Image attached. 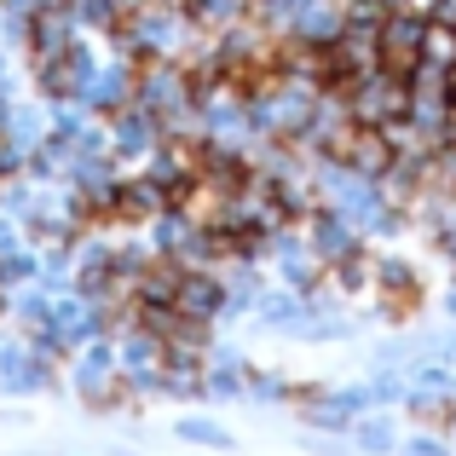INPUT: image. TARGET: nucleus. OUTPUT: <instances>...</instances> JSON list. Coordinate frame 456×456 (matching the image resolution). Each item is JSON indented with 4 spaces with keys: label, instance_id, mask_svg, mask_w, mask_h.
Here are the masks:
<instances>
[{
    "label": "nucleus",
    "instance_id": "3",
    "mask_svg": "<svg viewBox=\"0 0 456 456\" xmlns=\"http://www.w3.org/2000/svg\"><path fill=\"white\" fill-rule=\"evenodd\" d=\"M422 46H428V12L393 6L381 18V64L399 69V76H416L422 69Z\"/></svg>",
    "mask_w": 456,
    "mask_h": 456
},
{
    "label": "nucleus",
    "instance_id": "2",
    "mask_svg": "<svg viewBox=\"0 0 456 456\" xmlns=\"http://www.w3.org/2000/svg\"><path fill=\"white\" fill-rule=\"evenodd\" d=\"M323 58H330V81H353L364 76V69H381V23H341L335 29V41L323 46Z\"/></svg>",
    "mask_w": 456,
    "mask_h": 456
},
{
    "label": "nucleus",
    "instance_id": "9",
    "mask_svg": "<svg viewBox=\"0 0 456 456\" xmlns=\"http://www.w3.org/2000/svg\"><path fill=\"white\" fill-rule=\"evenodd\" d=\"M428 18L445 23V29H456V0H428Z\"/></svg>",
    "mask_w": 456,
    "mask_h": 456
},
{
    "label": "nucleus",
    "instance_id": "7",
    "mask_svg": "<svg viewBox=\"0 0 456 456\" xmlns=\"http://www.w3.org/2000/svg\"><path fill=\"white\" fill-rule=\"evenodd\" d=\"M353 439H358L364 451H376V456H381V451H393V428H387V422H358V428H353Z\"/></svg>",
    "mask_w": 456,
    "mask_h": 456
},
{
    "label": "nucleus",
    "instance_id": "4",
    "mask_svg": "<svg viewBox=\"0 0 456 456\" xmlns=\"http://www.w3.org/2000/svg\"><path fill=\"white\" fill-rule=\"evenodd\" d=\"M330 162H341V167H353V174L376 179V174H387V162H393V145H387V134H381V127H364V122H353V127L341 134V145L330 151Z\"/></svg>",
    "mask_w": 456,
    "mask_h": 456
},
{
    "label": "nucleus",
    "instance_id": "8",
    "mask_svg": "<svg viewBox=\"0 0 456 456\" xmlns=\"http://www.w3.org/2000/svg\"><path fill=\"white\" fill-rule=\"evenodd\" d=\"M185 439H202V445H220V451L232 445V439H225L220 428H208V422H185Z\"/></svg>",
    "mask_w": 456,
    "mask_h": 456
},
{
    "label": "nucleus",
    "instance_id": "1",
    "mask_svg": "<svg viewBox=\"0 0 456 456\" xmlns=\"http://www.w3.org/2000/svg\"><path fill=\"white\" fill-rule=\"evenodd\" d=\"M341 87H346V104H353V122H364V127H381V122L411 110V76H399L387 64L364 69V76L341 81Z\"/></svg>",
    "mask_w": 456,
    "mask_h": 456
},
{
    "label": "nucleus",
    "instance_id": "6",
    "mask_svg": "<svg viewBox=\"0 0 456 456\" xmlns=\"http://www.w3.org/2000/svg\"><path fill=\"white\" fill-rule=\"evenodd\" d=\"M422 64L451 69V76H456V29H445V23H434V18H428V46H422Z\"/></svg>",
    "mask_w": 456,
    "mask_h": 456
},
{
    "label": "nucleus",
    "instance_id": "5",
    "mask_svg": "<svg viewBox=\"0 0 456 456\" xmlns=\"http://www.w3.org/2000/svg\"><path fill=\"white\" fill-rule=\"evenodd\" d=\"M422 191H434V197L456 202V139H445L434 156L422 162Z\"/></svg>",
    "mask_w": 456,
    "mask_h": 456
}]
</instances>
